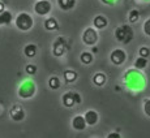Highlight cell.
Wrapping results in <instances>:
<instances>
[{
  "instance_id": "6da1fadb",
  "label": "cell",
  "mask_w": 150,
  "mask_h": 138,
  "mask_svg": "<svg viewBox=\"0 0 150 138\" xmlns=\"http://www.w3.org/2000/svg\"><path fill=\"white\" fill-rule=\"evenodd\" d=\"M124 82L131 90H140L145 86V78L138 69H129L124 76Z\"/></svg>"
},
{
  "instance_id": "7a4b0ae2",
  "label": "cell",
  "mask_w": 150,
  "mask_h": 138,
  "mask_svg": "<svg viewBox=\"0 0 150 138\" xmlns=\"http://www.w3.org/2000/svg\"><path fill=\"white\" fill-rule=\"evenodd\" d=\"M115 38L117 39V42H122L124 44H127V43H129L133 39V30L128 25H122V26H119L115 30Z\"/></svg>"
},
{
  "instance_id": "3957f363",
  "label": "cell",
  "mask_w": 150,
  "mask_h": 138,
  "mask_svg": "<svg viewBox=\"0 0 150 138\" xmlns=\"http://www.w3.org/2000/svg\"><path fill=\"white\" fill-rule=\"evenodd\" d=\"M14 22H16L17 29H20V30H22V31L30 30L34 25V21H33V18H31V16L29 13H25V12L20 13L18 16L16 17V21Z\"/></svg>"
},
{
  "instance_id": "277c9868",
  "label": "cell",
  "mask_w": 150,
  "mask_h": 138,
  "mask_svg": "<svg viewBox=\"0 0 150 138\" xmlns=\"http://www.w3.org/2000/svg\"><path fill=\"white\" fill-rule=\"evenodd\" d=\"M34 94H35V85H34L33 81L26 80V81H24L21 83V86H20V89H18L20 96L26 99V98H31Z\"/></svg>"
},
{
  "instance_id": "5b68a950",
  "label": "cell",
  "mask_w": 150,
  "mask_h": 138,
  "mask_svg": "<svg viewBox=\"0 0 150 138\" xmlns=\"http://www.w3.org/2000/svg\"><path fill=\"white\" fill-rule=\"evenodd\" d=\"M82 41L88 46H94L98 42V33L94 27H88L82 34Z\"/></svg>"
},
{
  "instance_id": "8992f818",
  "label": "cell",
  "mask_w": 150,
  "mask_h": 138,
  "mask_svg": "<svg viewBox=\"0 0 150 138\" xmlns=\"http://www.w3.org/2000/svg\"><path fill=\"white\" fill-rule=\"evenodd\" d=\"M51 3L48 0H38L34 5V11H35L37 14L39 16H46L51 12Z\"/></svg>"
},
{
  "instance_id": "52a82bcc",
  "label": "cell",
  "mask_w": 150,
  "mask_h": 138,
  "mask_svg": "<svg viewBox=\"0 0 150 138\" xmlns=\"http://www.w3.org/2000/svg\"><path fill=\"white\" fill-rule=\"evenodd\" d=\"M67 47H68L67 42H65V39L63 38V37L57 38L54 43V55L55 56H63L64 52L67 51Z\"/></svg>"
},
{
  "instance_id": "ba28073f",
  "label": "cell",
  "mask_w": 150,
  "mask_h": 138,
  "mask_svg": "<svg viewBox=\"0 0 150 138\" xmlns=\"http://www.w3.org/2000/svg\"><path fill=\"white\" fill-rule=\"evenodd\" d=\"M125 59H127L125 52H124L123 50H120V48L114 50L111 52V61L114 63L115 65H122L123 63L125 61Z\"/></svg>"
},
{
  "instance_id": "9c48e42d",
  "label": "cell",
  "mask_w": 150,
  "mask_h": 138,
  "mask_svg": "<svg viewBox=\"0 0 150 138\" xmlns=\"http://www.w3.org/2000/svg\"><path fill=\"white\" fill-rule=\"evenodd\" d=\"M11 117L14 121H21L25 117V111L21 106H13V108L11 110Z\"/></svg>"
},
{
  "instance_id": "30bf717a",
  "label": "cell",
  "mask_w": 150,
  "mask_h": 138,
  "mask_svg": "<svg viewBox=\"0 0 150 138\" xmlns=\"http://www.w3.org/2000/svg\"><path fill=\"white\" fill-rule=\"evenodd\" d=\"M83 119H85L86 124L91 126V125H96L97 123H98V119H99V116H98V113H97L96 111H93V110H89V111L85 113V116H83Z\"/></svg>"
},
{
  "instance_id": "8fae6325",
  "label": "cell",
  "mask_w": 150,
  "mask_h": 138,
  "mask_svg": "<svg viewBox=\"0 0 150 138\" xmlns=\"http://www.w3.org/2000/svg\"><path fill=\"white\" fill-rule=\"evenodd\" d=\"M86 121L85 119H83V116L81 115H79V116H76L73 119V121H72V126H73L74 130H83V129L86 128Z\"/></svg>"
},
{
  "instance_id": "7c38bea8",
  "label": "cell",
  "mask_w": 150,
  "mask_h": 138,
  "mask_svg": "<svg viewBox=\"0 0 150 138\" xmlns=\"http://www.w3.org/2000/svg\"><path fill=\"white\" fill-rule=\"evenodd\" d=\"M63 104L65 107H73L76 104V100H74V93H65L63 95Z\"/></svg>"
},
{
  "instance_id": "4fadbf2b",
  "label": "cell",
  "mask_w": 150,
  "mask_h": 138,
  "mask_svg": "<svg viewBox=\"0 0 150 138\" xmlns=\"http://www.w3.org/2000/svg\"><path fill=\"white\" fill-rule=\"evenodd\" d=\"M93 24H94V26H96L97 29H99V30H100V29H105L106 26H107L108 21H107V18H106L105 16L99 14V16H97L96 18H94Z\"/></svg>"
},
{
  "instance_id": "5bb4252c",
  "label": "cell",
  "mask_w": 150,
  "mask_h": 138,
  "mask_svg": "<svg viewBox=\"0 0 150 138\" xmlns=\"http://www.w3.org/2000/svg\"><path fill=\"white\" fill-rule=\"evenodd\" d=\"M13 17H12V13L8 12V11H3L0 13V25H9L12 22Z\"/></svg>"
},
{
  "instance_id": "9a60e30c",
  "label": "cell",
  "mask_w": 150,
  "mask_h": 138,
  "mask_svg": "<svg viewBox=\"0 0 150 138\" xmlns=\"http://www.w3.org/2000/svg\"><path fill=\"white\" fill-rule=\"evenodd\" d=\"M57 4L63 11H69L76 5V0H57Z\"/></svg>"
},
{
  "instance_id": "2e32d148",
  "label": "cell",
  "mask_w": 150,
  "mask_h": 138,
  "mask_svg": "<svg viewBox=\"0 0 150 138\" xmlns=\"http://www.w3.org/2000/svg\"><path fill=\"white\" fill-rule=\"evenodd\" d=\"M45 27L47 29L48 31H54L59 27V24H57V21L55 18H48L45 21Z\"/></svg>"
},
{
  "instance_id": "e0dca14e",
  "label": "cell",
  "mask_w": 150,
  "mask_h": 138,
  "mask_svg": "<svg viewBox=\"0 0 150 138\" xmlns=\"http://www.w3.org/2000/svg\"><path fill=\"white\" fill-rule=\"evenodd\" d=\"M146 65H148V57L140 56L138 59H136V61H134V68L138 69V70H141V69H145Z\"/></svg>"
},
{
  "instance_id": "ac0fdd59",
  "label": "cell",
  "mask_w": 150,
  "mask_h": 138,
  "mask_svg": "<svg viewBox=\"0 0 150 138\" xmlns=\"http://www.w3.org/2000/svg\"><path fill=\"white\" fill-rule=\"evenodd\" d=\"M24 54L28 57H34L37 55V46L35 44H28L26 47L24 48Z\"/></svg>"
},
{
  "instance_id": "d6986e66",
  "label": "cell",
  "mask_w": 150,
  "mask_h": 138,
  "mask_svg": "<svg viewBox=\"0 0 150 138\" xmlns=\"http://www.w3.org/2000/svg\"><path fill=\"white\" fill-rule=\"evenodd\" d=\"M93 82L96 83L97 86H103L106 83V76L103 73H97L96 76L93 77Z\"/></svg>"
},
{
  "instance_id": "ffe728a7",
  "label": "cell",
  "mask_w": 150,
  "mask_h": 138,
  "mask_svg": "<svg viewBox=\"0 0 150 138\" xmlns=\"http://www.w3.org/2000/svg\"><path fill=\"white\" fill-rule=\"evenodd\" d=\"M64 78L67 82H74L77 80V73L74 70H65L64 72Z\"/></svg>"
},
{
  "instance_id": "44dd1931",
  "label": "cell",
  "mask_w": 150,
  "mask_h": 138,
  "mask_svg": "<svg viewBox=\"0 0 150 138\" xmlns=\"http://www.w3.org/2000/svg\"><path fill=\"white\" fill-rule=\"evenodd\" d=\"M80 59H81V61L83 64H91L93 63V55L90 52H82Z\"/></svg>"
},
{
  "instance_id": "7402d4cb",
  "label": "cell",
  "mask_w": 150,
  "mask_h": 138,
  "mask_svg": "<svg viewBox=\"0 0 150 138\" xmlns=\"http://www.w3.org/2000/svg\"><path fill=\"white\" fill-rule=\"evenodd\" d=\"M48 86H50L52 90H56V89L60 87V80L57 77H51L50 81H48Z\"/></svg>"
},
{
  "instance_id": "603a6c76",
  "label": "cell",
  "mask_w": 150,
  "mask_h": 138,
  "mask_svg": "<svg viewBox=\"0 0 150 138\" xmlns=\"http://www.w3.org/2000/svg\"><path fill=\"white\" fill-rule=\"evenodd\" d=\"M138 18H140V12L136 9H132V12L129 13V22L134 24V22L138 21Z\"/></svg>"
},
{
  "instance_id": "cb8c5ba5",
  "label": "cell",
  "mask_w": 150,
  "mask_h": 138,
  "mask_svg": "<svg viewBox=\"0 0 150 138\" xmlns=\"http://www.w3.org/2000/svg\"><path fill=\"white\" fill-rule=\"evenodd\" d=\"M144 33H145L148 37H150V18L146 20L145 24H144Z\"/></svg>"
},
{
  "instance_id": "d4e9b609",
  "label": "cell",
  "mask_w": 150,
  "mask_h": 138,
  "mask_svg": "<svg viewBox=\"0 0 150 138\" xmlns=\"http://www.w3.org/2000/svg\"><path fill=\"white\" fill-rule=\"evenodd\" d=\"M144 112L150 117V99H146L144 103Z\"/></svg>"
},
{
  "instance_id": "484cf974",
  "label": "cell",
  "mask_w": 150,
  "mask_h": 138,
  "mask_svg": "<svg viewBox=\"0 0 150 138\" xmlns=\"http://www.w3.org/2000/svg\"><path fill=\"white\" fill-rule=\"evenodd\" d=\"M26 73H29V74H35L37 73V67H35V65H33V64L26 65Z\"/></svg>"
},
{
  "instance_id": "4316f807",
  "label": "cell",
  "mask_w": 150,
  "mask_h": 138,
  "mask_svg": "<svg viewBox=\"0 0 150 138\" xmlns=\"http://www.w3.org/2000/svg\"><path fill=\"white\" fill-rule=\"evenodd\" d=\"M149 55H150V51H149L148 47H141V48H140V56L148 57Z\"/></svg>"
},
{
  "instance_id": "83f0119b",
  "label": "cell",
  "mask_w": 150,
  "mask_h": 138,
  "mask_svg": "<svg viewBox=\"0 0 150 138\" xmlns=\"http://www.w3.org/2000/svg\"><path fill=\"white\" fill-rule=\"evenodd\" d=\"M74 100H76V104L77 103H81V96H80V94L74 93Z\"/></svg>"
},
{
  "instance_id": "f1b7e54d",
  "label": "cell",
  "mask_w": 150,
  "mask_h": 138,
  "mask_svg": "<svg viewBox=\"0 0 150 138\" xmlns=\"http://www.w3.org/2000/svg\"><path fill=\"white\" fill-rule=\"evenodd\" d=\"M102 1L105 3V4H107V5H112V4H115L116 0H102Z\"/></svg>"
},
{
  "instance_id": "f546056e",
  "label": "cell",
  "mask_w": 150,
  "mask_h": 138,
  "mask_svg": "<svg viewBox=\"0 0 150 138\" xmlns=\"http://www.w3.org/2000/svg\"><path fill=\"white\" fill-rule=\"evenodd\" d=\"M107 138H122V137H120V134H119V133H111Z\"/></svg>"
},
{
  "instance_id": "4dcf8cb0",
  "label": "cell",
  "mask_w": 150,
  "mask_h": 138,
  "mask_svg": "<svg viewBox=\"0 0 150 138\" xmlns=\"http://www.w3.org/2000/svg\"><path fill=\"white\" fill-rule=\"evenodd\" d=\"M3 11H4V4H3V3L0 1V13H1Z\"/></svg>"
},
{
  "instance_id": "1f68e13d",
  "label": "cell",
  "mask_w": 150,
  "mask_h": 138,
  "mask_svg": "<svg viewBox=\"0 0 150 138\" xmlns=\"http://www.w3.org/2000/svg\"><path fill=\"white\" fill-rule=\"evenodd\" d=\"M145 1H150V0H145Z\"/></svg>"
}]
</instances>
